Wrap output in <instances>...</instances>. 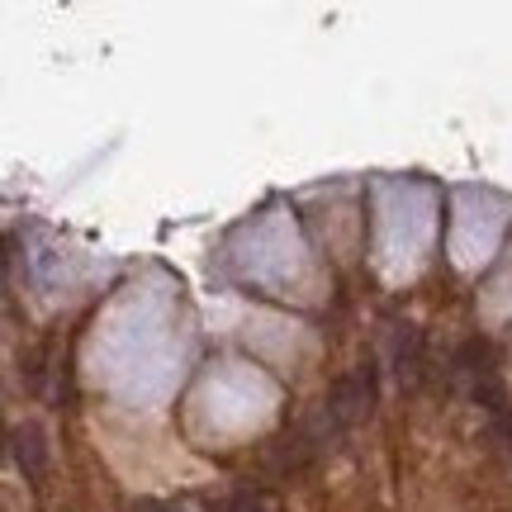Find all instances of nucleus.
Listing matches in <instances>:
<instances>
[{
  "label": "nucleus",
  "mask_w": 512,
  "mask_h": 512,
  "mask_svg": "<svg viewBox=\"0 0 512 512\" xmlns=\"http://www.w3.org/2000/svg\"><path fill=\"white\" fill-rule=\"evenodd\" d=\"M451 380L456 389L465 394L470 403L479 408H489V413H508V394H503V380H498V366H494V351L484 347V342H465L456 351V361H451Z\"/></svg>",
  "instance_id": "nucleus-1"
},
{
  "label": "nucleus",
  "mask_w": 512,
  "mask_h": 512,
  "mask_svg": "<svg viewBox=\"0 0 512 512\" xmlns=\"http://www.w3.org/2000/svg\"><path fill=\"white\" fill-rule=\"evenodd\" d=\"M323 408L332 413V422H337L342 432H351L361 418H370V408H375V366L361 361L351 375H342V380L328 389Z\"/></svg>",
  "instance_id": "nucleus-2"
},
{
  "label": "nucleus",
  "mask_w": 512,
  "mask_h": 512,
  "mask_svg": "<svg viewBox=\"0 0 512 512\" xmlns=\"http://www.w3.org/2000/svg\"><path fill=\"white\" fill-rule=\"evenodd\" d=\"M10 460H15V470L29 484L48 475V432L38 427V422H19L15 432H10Z\"/></svg>",
  "instance_id": "nucleus-3"
},
{
  "label": "nucleus",
  "mask_w": 512,
  "mask_h": 512,
  "mask_svg": "<svg viewBox=\"0 0 512 512\" xmlns=\"http://www.w3.org/2000/svg\"><path fill=\"white\" fill-rule=\"evenodd\" d=\"M389 361H394V375H399L403 384H418V375H422V332L413 328V323H394Z\"/></svg>",
  "instance_id": "nucleus-4"
},
{
  "label": "nucleus",
  "mask_w": 512,
  "mask_h": 512,
  "mask_svg": "<svg viewBox=\"0 0 512 512\" xmlns=\"http://www.w3.org/2000/svg\"><path fill=\"white\" fill-rule=\"evenodd\" d=\"M223 512H285V503H280L271 489H238Z\"/></svg>",
  "instance_id": "nucleus-5"
},
{
  "label": "nucleus",
  "mask_w": 512,
  "mask_h": 512,
  "mask_svg": "<svg viewBox=\"0 0 512 512\" xmlns=\"http://www.w3.org/2000/svg\"><path fill=\"white\" fill-rule=\"evenodd\" d=\"M494 432H498V441H503V451H508V456H512V408H508V413H498V418H494Z\"/></svg>",
  "instance_id": "nucleus-6"
},
{
  "label": "nucleus",
  "mask_w": 512,
  "mask_h": 512,
  "mask_svg": "<svg viewBox=\"0 0 512 512\" xmlns=\"http://www.w3.org/2000/svg\"><path fill=\"white\" fill-rule=\"evenodd\" d=\"M133 512H181L176 503H133Z\"/></svg>",
  "instance_id": "nucleus-7"
}]
</instances>
